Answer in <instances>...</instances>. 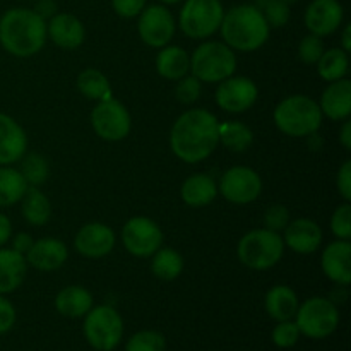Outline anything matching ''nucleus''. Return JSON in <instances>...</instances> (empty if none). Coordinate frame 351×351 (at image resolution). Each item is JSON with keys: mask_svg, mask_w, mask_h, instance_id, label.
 I'll use <instances>...</instances> for the list:
<instances>
[{"mask_svg": "<svg viewBox=\"0 0 351 351\" xmlns=\"http://www.w3.org/2000/svg\"><path fill=\"white\" fill-rule=\"evenodd\" d=\"M219 120L204 108H191L175 120L170 130V147L185 163L204 161L218 147Z\"/></svg>", "mask_w": 351, "mask_h": 351, "instance_id": "f257e3e1", "label": "nucleus"}, {"mask_svg": "<svg viewBox=\"0 0 351 351\" xmlns=\"http://www.w3.org/2000/svg\"><path fill=\"white\" fill-rule=\"evenodd\" d=\"M47 40V21L33 9L14 7L0 17V45L12 57H33L40 53Z\"/></svg>", "mask_w": 351, "mask_h": 351, "instance_id": "f03ea898", "label": "nucleus"}, {"mask_svg": "<svg viewBox=\"0 0 351 351\" xmlns=\"http://www.w3.org/2000/svg\"><path fill=\"white\" fill-rule=\"evenodd\" d=\"M269 24L254 3L235 5L225 12L219 26L223 43L233 51H256L269 38Z\"/></svg>", "mask_w": 351, "mask_h": 351, "instance_id": "7ed1b4c3", "label": "nucleus"}, {"mask_svg": "<svg viewBox=\"0 0 351 351\" xmlns=\"http://www.w3.org/2000/svg\"><path fill=\"white\" fill-rule=\"evenodd\" d=\"M273 119L285 136L308 137L319 132L324 117L315 99L305 95H293L278 103Z\"/></svg>", "mask_w": 351, "mask_h": 351, "instance_id": "20e7f679", "label": "nucleus"}, {"mask_svg": "<svg viewBox=\"0 0 351 351\" xmlns=\"http://www.w3.org/2000/svg\"><path fill=\"white\" fill-rule=\"evenodd\" d=\"M283 237L267 228L250 230L237 245V256L240 263L254 271H266L276 266L283 259Z\"/></svg>", "mask_w": 351, "mask_h": 351, "instance_id": "39448f33", "label": "nucleus"}, {"mask_svg": "<svg viewBox=\"0 0 351 351\" xmlns=\"http://www.w3.org/2000/svg\"><path fill=\"white\" fill-rule=\"evenodd\" d=\"M235 71V51L223 41H204L191 55V74L201 82H221Z\"/></svg>", "mask_w": 351, "mask_h": 351, "instance_id": "423d86ee", "label": "nucleus"}, {"mask_svg": "<svg viewBox=\"0 0 351 351\" xmlns=\"http://www.w3.org/2000/svg\"><path fill=\"white\" fill-rule=\"evenodd\" d=\"M295 324L302 336L311 339H324L339 326V311L335 302L324 297H312L298 305Z\"/></svg>", "mask_w": 351, "mask_h": 351, "instance_id": "0eeeda50", "label": "nucleus"}, {"mask_svg": "<svg viewBox=\"0 0 351 351\" xmlns=\"http://www.w3.org/2000/svg\"><path fill=\"white\" fill-rule=\"evenodd\" d=\"M82 331L86 341L95 350L113 351L122 341L123 321L113 307L98 305L84 315Z\"/></svg>", "mask_w": 351, "mask_h": 351, "instance_id": "6e6552de", "label": "nucleus"}, {"mask_svg": "<svg viewBox=\"0 0 351 351\" xmlns=\"http://www.w3.org/2000/svg\"><path fill=\"white\" fill-rule=\"evenodd\" d=\"M225 9L219 0H185L178 26L192 40L211 38L221 26Z\"/></svg>", "mask_w": 351, "mask_h": 351, "instance_id": "1a4fd4ad", "label": "nucleus"}, {"mask_svg": "<svg viewBox=\"0 0 351 351\" xmlns=\"http://www.w3.org/2000/svg\"><path fill=\"white\" fill-rule=\"evenodd\" d=\"M91 125L98 137L108 143L125 139L132 129L129 110L119 99L112 98L98 101L91 112Z\"/></svg>", "mask_w": 351, "mask_h": 351, "instance_id": "9d476101", "label": "nucleus"}, {"mask_svg": "<svg viewBox=\"0 0 351 351\" xmlns=\"http://www.w3.org/2000/svg\"><path fill=\"white\" fill-rule=\"evenodd\" d=\"M122 243L134 257H151L163 245V232L160 225L147 216H134L123 225Z\"/></svg>", "mask_w": 351, "mask_h": 351, "instance_id": "9b49d317", "label": "nucleus"}, {"mask_svg": "<svg viewBox=\"0 0 351 351\" xmlns=\"http://www.w3.org/2000/svg\"><path fill=\"white\" fill-rule=\"evenodd\" d=\"M137 31H139V38L147 47L163 48L173 40L177 23L167 5L153 3V5L144 7L143 12L139 14Z\"/></svg>", "mask_w": 351, "mask_h": 351, "instance_id": "f8f14e48", "label": "nucleus"}, {"mask_svg": "<svg viewBox=\"0 0 351 351\" xmlns=\"http://www.w3.org/2000/svg\"><path fill=\"white\" fill-rule=\"evenodd\" d=\"M218 192L232 204L247 206L261 195L263 180L252 168L233 167L219 178Z\"/></svg>", "mask_w": 351, "mask_h": 351, "instance_id": "ddd939ff", "label": "nucleus"}, {"mask_svg": "<svg viewBox=\"0 0 351 351\" xmlns=\"http://www.w3.org/2000/svg\"><path fill=\"white\" fill-rule=\"evenodd\" d=\"M259 98V89L252 79L245 75H232L218 82L215 93L216 105L228 113H242L252 108Z\"/></svg>", "mask_w": 351, "mask_h": 351, "instance_id": "4468645a", "label": "nucleus"}, {"mask_svg": "<svg viewBox=\"0 0 351 351\" xmlns=\"http://www.w3.org/2000/svg\"><path fill=\"white\" fill-rule=\"evenodd\" d=\"M115 232L105 223H88L74 239V247L86 259H101L115 247Z\"/></svg>", "mask_w": 351, "mask_h": 351, "instance_id": "2eb2a0df", "label": "nucleus"}, {"mask_svg": "<svg viewBox=\"0 0 351 351\" xmlns=\"http://www.w3.org/2000/svg\"><path fill=\"white\" fill-rule=\"evenodd\" d=\"M345 10L338 0H312L305 9V27L315 36H329L341 26Z\"/></svg>", "mask_w": 351, "mask_h": 351, "instance_id": "dca6fc26", "label": "nucleus"}, {"mask_svg": "<svg viewBox=\"0 0 351 351\" xmlns=\"http://www.w3.org/2000/svg\"><path fill=\"white\" fill-rule=\"evenodd\" d=\"M322 273L339 287L351 283V243L350 240H335L328 243L321 256Z\"/></svg>", "mask_w": 351, "mask_h": 351, "instance_id": "f3484780", "label": "nucleus"}, {"mask_svg": "<svg viewBox=\"0 0 351 351\" xmlns=\"http://www.w3.org/2000/svg\"><path fill=\"white\" fill-rule=\"evenodd\" d=\"M67 257L69 250L65 243L58 239L47 237V239L34 240L24 259H26L27 266H33L34 269L43 271V273H51V271L60 269Z\"/></svg>", "mask_w": 351, "mask_h": 351, "instance_id": "a211bd4d", "label": "nucleus"}, {"mask_svg": "<svg viewBox=\"0 0 351 351\" xmlns=\"http://www.w3.org/2000/svg\"><path fill=\"white\" fill-rule=\"evenodd\" d=\"M47 36L64 50H75L84 43V24L75 16L67 12H57L47 21Z\"/></svg>", "mask_w": 351, "mask_h": 351, "instance_id": "6ab92c4d", "label": "nucleus"}, {"mask_svg": "<svg viewBox=\"0 0 351 351\" xmlns=\"http://www.w3.org/2000/svg\"><path fill=\"white\" fill-rule=\"evenodd\" d=\"M283 242L297 254H314L322 245V230L312 219L298 218L283 230Z\"/></svg>", "mask_w": 351, "mask_h": 351, "instance_id": "aec40b11", "label": "nucleus"}, {"mask_svg": "<svg viewBox=\"0 0 351 351\" xmlns=\"http://www.w3.org/2000/svg\"><path fill=\"white\" fill-rule=\"evenodd\" d=\"M27 136L23 127L0 112V167H9L17 163L26 154Z\"/></svg>", "mask_w": 351, "mask_h": 351, "instance_id": "412c9836", "label": "nucleus"}, {"mask_svg": "<svg viewBox=\"0 0 351 351\" xmlns=\"http://www.w3.org/2000/svg\"><path fill=\"white\" fill-rule=\"evenodd\" d=\"M322 117L329 120H346L351 115V81L350 79H339V81L329 82L328 88L322 91L321 101H319Z\"/></svg>", "mask_w": 351, "mask_h": 351, "instance_id": "4be33fe9", "label": "nucleus"}, {"mask_svg": "<svg viewBox=\"0 0 351 351\" xmlns=\"http://www.w3.org/2000/svg\"><path fill=\"white\" fill-rule=\"evenodd\" d=\"M218 195V184L208 173H194L185 178L180 189V197L191 208L209 206Z\"/></svg>", "mask_w": 351, "mask_h": 351, "instance_id": "5701e85b", "label": "nucleus"}, {"mask_svg": "<svg viewBox=\"0 0 351 351\" xmlns=\"http://www.w3.org/2000/svg\"><path fill=\"white\" fill-rule=\"evenodd\" d=\"M27 263L23 254L0 247V295L16 291L26 278Z\"/></svg>", "mask_w": 351, "mask_h": 351, "instance_id": "b1692460", "label": "nucleus"}, {"mask_svg": "<svg viewBox=\"0 0 351 351\" xmlns=\"http://www.w3.org/2000/svg\"><path fill=\"white\" fill-rule=\"evenodd\" d=\"M298 305H300V302H298L297 291L293 288L287 287V285L273 287L266 293V298H264V307H266L267 315L276 322L295 319Z\"/></svg>", "mask_w": 351, "mask_h": 351, "instance_id": "393cba45", "label": "nucleus"}, {"mask_svg": "<svg viewBox=\"0 0 351 351\" xmlns=\"http://www.w3.org/2000/svg\"><path fill=\"white\" fill-rule=\"evenodd\" d=\"M55 308L60 315L69 319L84 317L93 308V295L86 288L71 285L62 288L55 297Z\"/></svg>", "mask_w": 351, "mask_h": 351, "instance_id": "a878e982", "label": "nucleus"}, {"mask_svg": "<svg viewBox=\"0 0 351 351\" xmlns=\"http://www.w3.org/2000/svg\"><path fill=\"white\" fill-rule=\"evenodd\" d=\"M156 71L163 79L178 81L191 72V55L182 47L167 45L156 55Z\"/></svg>", "mask_w": 351, "mask_h": 351, "instance_id": "bb28decb", "label": "nucleus"}, {"mask_svg": "<svg viewBox=\"0 0 351 351\" xmlns=\"http://www.w3.org/2000/svg\"><path fill=\"white\" fill-rule=\"evenodd\" d=\"M21 213L31 226H43L51 216L50 201L38 187H27L26 194L21 199Z\"/></svg>", "mask_w": 351, "mask_h": 351, "instance_id": "cd10ccee", "label": "nucleus"}, {"mask_svg": "<svg viewBox=\"0 0 351 351\" xmlns=\"http://www.w3.org/2000/svg\"><path fill=\"white\" fill-rule=\"evenodd\" d=\"M27 187L29 185L17 168L12 165L0 167V208H9L21 202Z\"/></svg>", "mask_w": 351, "mask_h": 351, "instance_id": "c85d7f7f", "label": "nucleus"}, {"mask_svg": "<svg viewBox=\"0 0 351 351\" xmlns=\"http://www.w3.org/2000/svg\"><path fill=\"white\" fill-rule=\"evenodd\" d=\"M151 257H153L151 271L158 280L173 281L184 271V257L180 252L170 249V247H160Z\"/></svg>", "mask_w": 351, "mask_h": 351, "instance_id": "c756f323", "label": "nucleus"}, {"mask_svg": "<svg viewBox=\"0 0 351 351\" xmlns=\"http://www.w3.org/2000/svg\"><path fill=\"white\" fill-rule=\"evenodd\" d=\"M218 141L233 153H243L252 146L254 132L242 122H219Z\"/></svg>", "mask_w": 351, "mask_h": 351, "instance_id": "7c9ffc66", "label": "nucleus"}, {"mask_svg": "<svg viewBox=\"0 0 351 351\" xmlns=\"http://www.w3.org/2000/svg\"><path fill=\"white\" fill-rule=\"evenodd\" d=\"M77 89L84 98L103 101L112 98V84L108 77L98 69H84L77 75Z\"/></svg>", "mask_w": 351, "mask_h": 351, "instance_id": "2f4dec72", "label": "nucleus"}, {"mask_svg": "<svg viewBox=\"0 0 351 351\" xmlns=\"http://www.w3.org/2000/svg\"><path fill=\"white\" fill-rule=\"evenodd\" d=\"M317 74L326 82H335L339 79H345L348 74L350 60L348 53L341 48H329L324 50L317 64Z\"/></svg>", "mask_w": 351, "mask_h": 351, "instance_id": "473e14b6", "label": "nucleus"}, {"mask_svg": "<svg viewBox=\"0 0 351 351\" xmlns=\"http://www.w3.org/2000/svg\"><path fill=\"white\" fill-rule=\"evenodd\" d=\"M21 173L29 187H40L48 178V163L41 154L31 153L21 158Z\"/></svg>", "mask_w": 351, "mask_h": 351, "instance_id": "72a5a7b5", "label": "nucleus"}, {"mask_svg": "<svg viewBox=\"0 0 351 351\" xmlns=\"http://www.w3.org/2000/svg\"><path fill=\"white\" fill-rule=\"evenodd\" d=\"M269 27H283L290 21V3L283 0H254Z\"/></svg>", "mask_w": 351, "mask_h": 351, "instance_id": "f704fd0d", "label": "nucleus"}, {"mask_svg": "<svg viewBox=\"0 0 351 351\" xmlns=\"http://www.w3.org/2000/svg\"><path fill=\"white\" fill-rule=\"evenodd\" d=\"M167 348V339L160 331L153 329H144L137 331L129 338L125 345V351H165Z\"/></svg>", "mask_w": 351, "mask_h": 351, "instance_id": "c9c22d12", "label": "nucleus"}, {"mask_svg": "<svg viewBox=\"0 0 351 351\" xmlns=\"http://www.w3.org/2000/svg\"><path fill=\"white\" fill-rule=\"evenodd\" d=\"M202 93V82L192 74H187L185 77L178 79L177 88H175V96L182 105H194Z\"/></svg>", "mask_w": 351, "mask_h": 351, "instance_id": "e433bc0d", "label": "nucleus"}, {"mask_svg": "<svg viewBox=\"0 0 351 351\" xmlns=\"http://www.w3.org/2000/svg\"><path fill=\"white\" fill-rule=\"evenodd\" d=\"M324 41H322L321 36L307 34L298 43V58L305 65H315L319 62V58H321V55L324 53Z\"/></svg>", "mask_w": 351, "mask_h": 351, "instance_id": "4c0bfd02", "label": "nucleus"}, {"mask_svg": "<svg viewBox=\"0 0 351 351\" xmlns=\"http://www.w3.org/2000/svg\"><path fill=\"white\" fill-rule=\"evenodd\" d=\"M300 329L295 324V321H283L278 322L276 328L273 329L271 339H273L278 348H293L298 339H300Z\"/></svg>", "mask_w": 351, "mask_h": 351, "instance_id": "58836bf2", "label": "nucleus"}, {"mask_svg": "<svg viewBox=\"0 0 351 351\" xmlns=\"http://www.w3.org/2000/svg\"><path fill=\"white\" fill-rule=\"evenodd\" d=\"M331 232L338 240H350L351 237V206L350 202L338 206L331 216Z\"/></svg>", "mask_w": 351, "mask_h": 351, "instance_id": "ea45409f", "label": "nucleus"}, {"mask_svg": "<svg viewBox=\"0 0 351 351\" xmlns=\"http://www.w3.org/2000/svg\"><path fill=\"white\" fill-rule=\"evenodd\" d=\"M290 223V211L283 204H273L264 213V228L281 233Z\"/></svg>", "mask_w": 351, "mask_h": 351, "instance_id": "a19ab883", "label": "nucleus"}, {"mask_svg": "<svg viewBox=\"0 0 351 351\" xmlns=\"http://www.w3.org/2000/svg\"><path fill=\"white\" fill-rule=\"evenodd\" d=\"M147 0H112V7L117 16L123 19H132L137 17L146 7Z\"/></svg>", "mask_w": 351, "mask_h": 351, "instance_id": "79ce46f5", "label": "nucleus"}, {"mask_svg": "<svg viewBox=\"0 0 351 351\" xmlns=\"http://www.w3.org/2000/svg\"><path fill=\"white\" fill-rule=\"evenodd\" d=\"M336 185H338V192L343 197V201H351V160H346L345 163L339 167L338 177H336Z\"/></svg>", "mask_w": 351, "mask_h": 351, "instance_id": "37998d69", "label": "nucleus"}, {"mask_svg": "<svg viewBox=\"0 0 351 351\" xmlns=\"http://www.w3.org/2000/svg\"><path fill=\"white\" fill-rule=\"evenodd\" d=\"M14 324H16V308L3 295H0V336L9 332Z\"/></svg>", "mask_w": 351, "mask_h": 351, "instance_id": "c03bdc74", "label": "nucleus"}, {"mask_svg": "<svg viewBox=\"0 0 351 351\" xmlns=\"http://www.w3.org/2000/svg\"><path fill=\"white\" fill-rule=\"evenodd\" d=\"M33 10L41 19L48 21L50 17H53L57 14V3H55V0H36Z\"/></svg>", "mask_w": 351, "mask_h": 351, "instance_id": "a18cd8bd", "label": "nucleus"}, {"mask_svg": "<svg viewBox=\"0 0 351 351\" xmlns=\"http://www.w3.org/2000/svg\"><path fill=\"white\" fill-rule=\"evenodd\" d=\"M33 243H34V239L29 235V233L21 232L12 239V247H10V249H14L16 252L26 256V252L31 249V245H33Z\"/></svg>", "mask_w": 351, "mask_h": 351, "instance_id": "49530a36", "label": "nucleus"}, {"mask_svg": "<svg viewBox=\"0 0 351 351\" xmlns=\"http://www.w3.org/2000/svg\"><path fill=\"white\" fill-rule=\"evenodd\" d=\"M12 237V223H10L9 216L0 213V247L5 245Z\"/></svg>", "mask_w": 351, "mask_h": 351, "instance_id": "de8ad7c7", "label": "nucleus"}, {"mask_svg": "<svg viewBox=\"0 0 351 351\" xmlns=\"http://www.w3.org/2000/svg\"><path fill=\"white\" fill-rule=\"evenodd\" d=\"M339 143H341V146L346 151L351 149V122L348 119L345 120V123L341 127V132H339Z\"/></svg>", "mask_w": 351, "mask_h": 351, "instance_id": "09e8293b", "label": "nucleus"}, {"mask_svg": "<svg viewBox=\"0 0 351 351\" xmlns=\"http://www.w3.org/2000/svg\"><path fill=\"white\" fill-rule=\"evenodd\" d=\"M341 50H345L346 53H350L351 50V24H346L345 29H343L341 34Z\"/></svg>", "mask_w": 351, "mask_h": 351, "instance_id": "8fccbe9b", "label": "nucleus"}, {"mask_svg": "<svg viewBox=\"0 0 351 351\" xmlns=\"http://www.w3.org/2000/svg\"><path fill=\"white\" fill-rule=\"evenodd\" d=\"M160 2L163 3V5H173V3L182 2V0H160Z\"/></svg>", "mask_w": 351, "mask_h": 351, "instance_id": "3c124183", "label": "nucleus"}, {"mask_svg": "<svg viewBox=\"0 0 351 351\" xmlns=\"http://www.w3.org/2000/svg\"><path fill=\"white\" fill-rule=\"evenodd\" d=\"M283 2H287V3H295V2H298V0H283Z\"/></svg>", "mask_w": 351, "mask_h": 351, "instance_id": "603ef678", "label": "nucleus"}]
</instances>
